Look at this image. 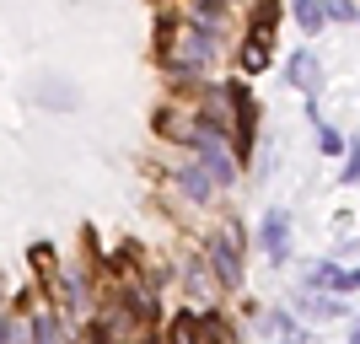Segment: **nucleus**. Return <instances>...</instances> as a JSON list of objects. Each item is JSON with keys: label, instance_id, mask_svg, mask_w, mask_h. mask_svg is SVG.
I'll use <instances>...</instances> for the list:
<instances>
[{"label": "nucleus", "instance_id": "1", "mask_svg": "<svg viewBox=\"0 0 360 344\" xmlns=\"http://www.w3.org/2000/svg\"><path fill=\"white\" fill-rule=\"evenodd\" d=\"M162 60L172 65V70H205V65L215 60V38L210 27H172L167 32V44H162Z\"/></svg>", "mask_w": 360, "mask_h": 344}, {"label": "nucleus", "instance_id": "2", "mask_svg": "<svg viewBox=\"0 0 360 344\" xmlns=\"http://www.w3.org/2000/svg\"><path fill=\"white\" fill-rule=\"evenodd\" d=\"M210 269H215V285H242V231L226 226L221 237L210 242Z\"/></svg>", "mask_w": 360, "mask_h": 344}, {"label": "nucleus", "instance_id": "3", "mask_svg": "<svg viewBox=\"0 0 360 344\" xmlns=\"http://www.w3.org/2000/svg\"><path fill=\"white\" fill-rule=\"evenodd\" d=\"M258 242H264V258H269V264H285L290 258V215L285 210H269V215H264Z\"/></svg>", "mask_w": 360, "mask_h": 344}, {"label": "nucleus", "instance_id": "4", "mask_svg": "<svg viewBox=\"0 0 360 344\" xmlns=\"http://www.w3.org/2000/svg\"><path fill=\"white\" fill-rule=\"evenodd\" d=\"M269 16H274V6H264L258 22H253V32H248V44H242V70L248 75H258L269 65Z\"/></svg>", "mask_w": 360, "mask_h": 344}, {"label": "nucleus", "instance_id": "5", "mask_svg": "<svg viewBox=\"0 0 360 344\" xmlns=\"http://www.w3.org/2000/svg\"><path fill=\"white\" fill-rule=\"evenodd\" d=\"M172 344H226V333H221V323L215 317H178V329H172Z\"/></svg>", "mask_w": 360, "mask_h": 344}, {"label": "nucleus", "instance_id": "6", "mask_svg": "<svg viewBox=\"0 0 360 344\" xmlns=\"http://www.w3.org/2000/svg\"><path fill=\"white\" fill-rule=\"evenodd\" d=\"M290 81H296L307 97H312L317 87H323V65H317V54L312 49H301V54H290Z\"/></svg>", "mask_w": 360, "mask_h": 344}, {"label": "nucleus", "instance_id": "7", "mask_svg": "<svg viewBox=\"0 0 360 344\" xmlns=\"http://www.w3.org/2000/svg\"><path fill=\"white\" fill-rule=\"evenodd\" d=\"M178 189L188 199H210L215 194V178L205 172V162H188V167H178Z\"/></svg>", "mask_w": 360, "mask_h": 344}, {"label": "nucleus", "instance_id": "8", "mask_svg": "<svg viewBox=\"0 0 360 344\" xmlns=\"http://www.w3.org/2000/svg\"><path fill=\"white\" fill-rule=\"evenodd\" d=\"M301 312L312 317V323H333V317H345V301H339V296H317V291H312V296L301 301Z\"/></svg>", "mask_w": 360, "mask_h": 344}, {"label": "nucleus", "instance_id": "9", "mask_svg": "<svg viewBox=\"0 0 360 344\" xmlns=\"http://www.w3.org/2000/svg\"><path fill=\"white\" fill-rule=\"evenodd\" d=\"M296 22L307 32H323V22H328V6L323 0H296Z\"/></svg>", "mask_w": 360, "mask_h": 344}, {"label": "nucleus", "instance_id": "10", "mask_svg": "<svg viewBox=\"0 0 360 344\" xmlns=\"http://www.w3.org/2000/svg\"><path fill=\"white\" fill-rule=\"evenodd\" d=\"M183 285H188V296H194V291H210V274H205V264H199V258H188V264H183Z\"/></svg>", "mask_w": 360, "mask_h": 344}, {"label": "nucleus", "instance_id": "11", "mask_svg": "<svg viewBox=\"0 0 360 344\" xmlns=\"http://www.w3.org/2000/svg\"><path fill=\"white\" fill-rule=\"evenodd\" d=\"M317 151H323V156H339V151H345V135H339V129H328L323 119H317Z\"/></svg>", "mask_w": 360, "mask_h": 344}, {"label": "nucleus", "instance_id": "12", "mask_svg": "<svg viewBox=\"0 0 360 344\" xmlns=\"http://www.w3.org/2000/svg\"><path fill=\"white\" fill-rule=\"evenodd\" d=\"M328 16H339V22H360V11L349 6V0H328Z\"/></svg>", "mask_w": 360, "mask_h": 344}, {"label": "nucleus", "instance_id": "13", "mask_svg": "<svg viewBox=\"0 0 360 344\" xmlns=\"http://www.w3.org/2000/svg\"><path fill=\"white\" fill-rule=\"evenodd\" d=\"M345 183H360V146H349V172H345Z\"/></svg>", "mask_w": 360, "mask_h": 344}, {"label": "nucleus", "instance_id": "14", "mask_svg": "<svg viewBox=\"0 0 360 344\" xmlns=\"http://www.w3.org/2000/svg\"><path fill=\"white\" fill-rule=\"evenodd\" d=\"M349 344H360V323H355V339H349Z\"/></svg>", "mask_w": 360, "mask_h": 344}]
</instances>
